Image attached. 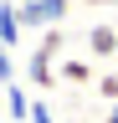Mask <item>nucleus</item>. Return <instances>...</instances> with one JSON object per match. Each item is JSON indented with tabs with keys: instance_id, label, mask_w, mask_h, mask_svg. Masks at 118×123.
Listing matches in <instances>:
<instances>
[{
	"instance_id": "obj_6",
	"label": "nucleus",
	"mask_w": 118,
	"mask_h": 123,
	"mask_svg": "<svg viewBox=\"0 0 118 123\" xmlns=\"http://www.w3.org/2000/svg\"><path fill=\"white\" fill-rule=\"evenodd\" d=\"M5 108H10V118H16V123L31 118V98H26L21 87H10V82H5Z\"/></svg>"
},
{
	"instance_id": "obj_9",
	"label": "nucleus",
	"mask_w": 118,
	"mask_h": 123,
	"mask_svg": "<svg viewBox=\"0 0 118 123\" xmlns=\"http://www.w3.org/2000/svg\"><path fill=\"white\" fill-rule=\"evenodd\" d=\"M98 123H118V103H108V113H103Z\"/></svg>"
},
{
	"instance_id": "obj_8",
	"label": "nucleus",
	"mask_w": 118,
	"mask_h": 123,
	"mask_svg": "<svg viewBox=\"0 0 118 123\" xmlns=\"http://www.w3.org/2000/svg\"><path fill=\"white\" fill-rule=\"evenodd\" d=\"M26 123H56V118H51L46 103H31V118H26Z\"/></svg>"
},
{
	"instance_id": "obj_2",
	"label": "nucleus",
	"mask_w": 118,
	"mask_h": 123,
	"mask_svg": "<svg viewBox=\"0 0 118 123\" xmlns=\"http://www.w3.org/2000/svg\"><path fill=\"white\" fill-rule=\"evenodd\" d=\"M72 10V0H16V21L21 31H46V26H62Z\"/></svg>"
},
{
	"instance_id": "obj_11",
	"label": "nucleus",
	"mask_w": 118,
	"mask_h": 123,
	"mask_svg": "<svg viewBox=\"0 0 118 123\" xmlns=\"http://www.w3.org/2000/svg\"><path fill=\"white\" fill-rule=\"evenodd\" d=\"M113 31H118V21H113Z\"/></svg>"
},
{
	"instance_id": "obj_4",
	"label": "nucleus",
	"mask_w": 118,
	"mask_h": 123,
	"mask_svg": "<svg viewBox=\"0 0 118 123\" xmlns=\"http://www.w3.org/2000/svg\"><path fill=\"white\" fill-rule=\"evenodd\" d=\"M21 46V21H16V5L0 0V51H16Z\"/></svg>"
},
{
	"instance_id": "obj_5",
	"label": "nucleus",
	"mask_w": 118,
	"mask_h": 123,
	"mask_svg": "<svg viewBox=\"0 0 118 123\" xmlns=\"http://www.w3.org/2000/svg\"><path fill=\"white\" fill-rule=\"evenodd\" d=\"M56 72H62V82H72V87H87V82H93V62H82V56H62V67H56Z\"/></svg>"
},
{
	"instance_id": "obj_1",
	"label": "nucleus",
	"mask_w": 118,
	"mask_h": 123,
	"mask_svg": "<svg viewBox=\"0 0 118 123\" xmlns=\"http://www.w3.org/2000/svg\"><path fill=\"white\" fill-rule=\"evenodd\" d=\"M62 46H67L62 26H46V31H41V41L31 46V56H26V82H31L36 92H51V87H56V62H62Z\"/></svg>"
},
{
	"instance_id": "obj_10",
	"label": "nucleus",
	"mask_w": 118,
	"mask_h": 123,
	"mask_svg": "<svg viewBox=\"0 0 118 123\" xmlns=\"http://www.w3.org/2000/svg\"><path fill=\"white\" fill-rule=\"evenodd\" d=\"M82 5H118V0H82Z\"/></svg>"
},
{
	"instance_id": "obj_3",
	"label": "nucleus",
	"mask_w": 118,
	"mask_h": 123,
	"mask_svg": "<svg viewBox=\"0 0 118 123\" xmlns=\"http://www.w3.org/2000/svg\"><path fill=\"white\" fill-rule=\"evenodd\" d=\"M87 51H93L98 62H108V56H118V31H113V21H98L93 31H87Z\"/></svg>"
},
{
	"instance_id": "obj_7",
	"label": "nucleus",
	"mask_w": 118,
	"mask_h": 123,
	"mask_svg": "<svg viewBox=\"0 0 118 123\" xmlns=\"http://www.w3.org/2000/svg\"><path fill=\"white\" fill-rule=\"evenodd\" d=\"M93 87H98V98H103V103H118V72H103V77H93Z\"/></svg>"
}]
</instances>
